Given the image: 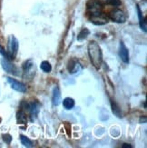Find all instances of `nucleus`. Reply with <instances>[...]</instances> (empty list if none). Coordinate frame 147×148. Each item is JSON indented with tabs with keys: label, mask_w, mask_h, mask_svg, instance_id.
Wrapping results in <instances>:
<instances>
[{
	"label": "nucleus",
	"mask_w": 147,
	"mask_h": 148,
	"mask_svg": "<svg viewBox=\"0 0 147 148\" xmlns=\"http://www.w3.org/2000/svg\"><path fill=\"white\" fill-rule=\"evenodd\" d=\"M87 52L92 65L95 69L98 70L101 67L102 61H103V55H102L99 45L95 41L89 42L87 46Z\"/></svg>",
	"instance_id": "1"
},
{
	"label": "nucleus",
	"mask_w": 147,
	"mask_h": 148,
	"mask_svg": "<svg viewBox=\"0 0 147 148\" xmlns=\"http://www.w3.org/2000/svg\"><path fill=\"white\" fill-rule=\"evenodd\" d=\"M17 50H18V41L14 36H10L8 37V55L9 56V60H13L16 57L17 54Z\"/></svg>",
	"instance_id": "2"
},
{
	"label": "nucleus",
	"mask_w": 147,
	"mask_h": 148,
	"mask_svg": "<svg viewBox=\"0 0 147 148\" xmlns=\"http://www.w3.org/2000/svg\"><path fill=\"white\" fill-rule=\"evenodd\" d=\"M108 18L111 19L112 21L116 22V23H119V24L124 23L126 20V16L124 15V13L121 9H118V8H116L113 11H111Z\"/></svg>",
	"instance_id": "3"
},
{
	"label": "nucleus",
	"mask_w": 147,
	"mask_h": 148,
	"mask_svg": "<svg viewBox=\"0 0 147 148\" xmlns=\"http://www.w3.org/2000/svg\"><path fill=\"white\" fill-rule=\"evenodd\" d=\"M25 104V103H24ZM39 104L36 102H33V103H30V104H25V109L27 110L30 114V118L31 121H33L36 116L38 113H39Z\"/></svg>",
	"instance_id": "4"
},
{
	"label": "nucleus",
	"mask_w": 147,
	"mask_h": 148,
	"mask_svg": "<svg viewBox=\"0 0 147 148\" xmlns=\"http://www.w3.org/2000/svg\"><path fill=\"white\" fill-rule=\"evenodd\" d=\"M6 79H8V82L11 86V87L14 90H16V91H17L19 93H25L27 92V86H25L23 83L19 82L14 78H12V77H6Z\"/></svg>",
	"instance_id": "5"
},
{
	"label": "nucleus",
	"mask_w": 147,
	"mask_h": 148,
	"mask_svg": "<svg viewBox=\"0 0 147 148\" xmlns=\"http://www.w3.org/2000/svg\"><path fill=\"white\" fill-rule=\"evenodd\" d=\"M89 17H90V20L92 23H94V25H103L106 24L108 22V20H109V18H108V16H106V15L104 12H101L99 14L91 16Z\"/></svg>",
	"instance_id": "6"
},
{
	"label": "nucleus",
	"mask_w": 147,
	"mask_h": 148,
	"mask_svg": "<svg viewBox=\"0 0 147 148\" xmlns=\"http://www.w3.org/2000/svg\"><path fill=\"white\" fill-rule=\"evenodd\" d=\"M119 56L121 60H122L124 63L127 64L129 63V52L128 49L125 47V45L121 42L120 43V48H119Z\"/></svg>",
	"instance_id": "7"
},
{
	"label": "nucleus",
	"mask_w": 147,
	"mask_h": 148,
	"mask_svg": "<svg viewBox=\"0 0 147 148\" xmlns=\"http://www.w3.org/2000/svg\"><path fill=\"white\" fill-rule=\"evenodd\" d=\"M1 64H2V66L3 68L8 73H10V74H14V75H17V69L16 67L14 66V65H12V64L9 62V60L8 59H2L1 60Z\"/></svg>",
	"instance_id": "8"
},
{
	"label": "nucleus",
	"mask_w": 147,
	"mask_h": 148,
	"mask_svg": "<svg viewBox=\"0 0 147 148\" xmlns=\"http://www.w3.org/2000/svg\"><path fill=\"white\" fill-rule=\"evenodd\" d=\"M52 103H53V106H57L61 103V92L58 86H55L53 90Z\"/></svg>",
	"instance_id": "9"
},
{
	"label": "nucleus",
	"mask_w": 147,
	"mask_h": 148,
	"mask_svg": "<svg viewBox=\"0 0 147 148\" xmlns=\"http://www.w3.org/2000/svg\"><path fill=\"white\" fill-rule=\"evenodd\" d=\"M137 12H138V17H139V24H140V27L142 28V30H144V33H146L147 31V27H146V21H145V18L143 16V14L141 10H140V8L137 5Z\"/></svg>",
	"instance_id": "10"
},
{
	"label": "nucleus",
	"mask_w": 147,
	"mask_h": 148,
	"mask_svg": "<svg viewBox=\"0 0 147 148\" xmlns=\"http://www.w3.org/2000/svg\"><path fill=\"white\" fill-rule=\"evenodd\" d=\"M63 106L66 110H71L75 106V100L71 97H66L63 100Z\"/></svg>",
	"instance_id": "11"
},
{
	"label": "nucleus",
	"mask_w": 147,
	"mask_h": 148,
	"mask_svg": "<svg viewBox=\"0 0 147 148\" xmlns=\"http://www.w3.org/2000/svg\"><path fill=\"white\" fill-rule=\"evenodd\" d=\"M16 120L18 124H23L25 125L27 122V114L23 110H20L16 113Z\"/></svg>",
	"instance_id": "12"
},
{
	"label": "nucleus",
	"mask_w": 147,
	"mask_h": 148,
	"mask_svg": "<svg viewBox=\"0 0 147 148\" xmlns=\"http://www.w3.org/2000/svg\"><path fill=\"white\" fill-rule=\"evenodd\" d=\"M82 70V66L81 65L76 61H73L71 62V66H69V73L71 74H75Z\"/></svg>",
	"instance_id": "13"
},
{
	"label": "nucleus",
	"mask_w": 147,
	"mask_h": 148,
	"mask_svg": "<svg viewBox=\"0 0 147 148\" xmlns=\"http://www.w3.org/2000/svg\"><path fill=\"white\" fill-rule=\"evenodd\" d=\"M94 1L98 4H100L101 5H111L113 6H118L121 4L119 0H94Z\"/></svg>",
	"instance_id": "14"
},
{
	"label": "nucleus",
	"mask_w": 147,
	"mask_h": 148,
	"mask_svg": "<svg viewBox=\"0 0 147 148\" xmlns=\"http://www.w3.org/2000/svg\"><path fill=\"white\" fill-rule=\"evenodd\" d=\"M111 106H112V111L114 115H116L117 117L121 118L122 117V112H121V109L118 106V105L116 102H113V100H111Z\"/></svg>",
	"instance_id": "15"
},
{
	"label": "nucleus",
	"mask_w": 147,
	"mask_h": 148,
	"mask_svg": "<svg viewBox=\"0 0 147 148\" xmlns=\"http://www.w3.org/2000/svg\"><path fill=\"white\" fill-rule=\"evenodd\" d=\"M40 68L44 73H50L52 71V66H51L50 63L48 61H43L40 65Z\"/></svg>",
	"instance_id": "16"
},
{
	"label": "nucleus",
	"mask_w": 147,
	"mask_h": 148,
	"mask_svg": "<svg viewBox=\"0 0 147 148\" xmlns=\"http://www.w3.org/2000/svg\"><path fill=\"white\" fill-rule=\"evenodd\" d=\"M20 141H21V144L25 147H32V146H33V143H32V141L27 136H20Z\"/></svg>",
	"instance_id": "17"
},
{
	"label": "nucleus",
	"mask_w": 147,
	"mask_h": 148,
	"mask_svg": "<svg viewBox=\"0 0 147 148\" xmlns=\"http://www.w3.org/2000/svg\"><path fill=\"white\" fill-rule=\"evenodd\" d=\"M33 66H34L33 62H32L31 60H27V62H25L24 66H23V69H24L25 73L31 71V69H32V67H33Z\"/></svg>",
	"instance_id": "18"
},
{
	"label": "nucleus",
	"mask_w": 147,
	"mask_h": 148,
	"mask_svg": "<svg viewBox=\"0 0 147 148\" xmlns=\"http://www.w3.org/2000/svg\"><path fill=\"white\" fill-rule=\"evenodd\" d=\"M90 34V32H89V30L87 29V28H84L83 29L80 33H79V35H78V36H77V39L78 40H82V39H85V38H86L87 37V36Z\"/></svg>",
	"instance_id": "19"
},
{
	"label": "nucleus",
	"mask_w": 147,
	"mask_h": 148,
	"mask_svg": "<svg viewBox=\"0 0 147 148\" xmlns=\"http://www.w3.org/2000/svg\"><path fill=\"white\" fill-rule=\"evenodd\" d=\"M0 54H1L5 59H8V60H9V56H8V52L6 51H5L4 50V48L2 47V46H0Z\"/></svg>",
	"instance_id": "20"
},
{
	"label": "nucleus",
	"mask_w": 147,
	"mask_h": 148,
	"mask_svg": "<svg viewBox=\"0 0 147 148\" xmlns=\"http://www.w3.org/2000/svg\"><path fill=\"white\" fill-rule=\"evenodd\" d=\"M3 140L5 141V143H8V144H9L10 142H11V140H12V137H11V136L10 134H3Z\"/></svg>",
	"instance_id": "21"
},
{
	"label": "nucleus",
	"mask_w": 147,
	"mask_h": 148,
	"mask_svg": "<svg viewBox=\"0 0 147 148\" xmlns=\"http://www.w3.org/2000/svg\"><path fill=\"white\" fill-rule=\"evenodd\" d=\"M123 147H124V148H126V147L132 148V145H129V144H124V145H123Z\"/></svg>",
	"instance_id": "22"
}]
</instances>
